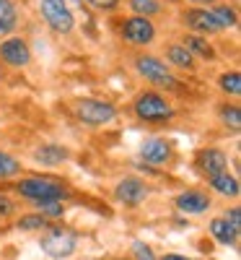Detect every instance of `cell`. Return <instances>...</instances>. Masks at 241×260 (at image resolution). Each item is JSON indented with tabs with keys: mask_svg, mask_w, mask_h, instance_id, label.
<instances>
[{
	"mask_svg": "<svg viewBox=\"0 0 241 260\" xmlns=\"http://www.w3.org/2000/svg\"><path fill=\"white\" fill-rule=\"evenodd\" d=\"M226 221H228L236 232H241V211H238V206H233L231 211H226Z\"/></svg>",
	"mask_w": 241,
	"mask_h": 260,
	"instance_id": "cell-28",
	"label": "cell"
},
{
	"mask_svg": "<svg viewBox=\"0 0 241 260\" xmlns=\"http://www.w3.org/2000/svg\"><path fill=\"white\" fill-rule=\"evenodd\" d=\"M161 260H189V257H184V255H174V252H171V255H164Z\"/></svg>",
	"mask_w": 241,
	"mask_h": 260,
	"instance_id": "cell-32",
	"label": "cell"
},
{
	"mask_svg": "<svg viewBox=\"0 0 241 260\" xmlns=\"http://www.w3.org/2000/svg\"><path fill=\"white\" fill-rule=\"evenodd\" d=\"M68 156H70V151L62 148V146H57V143H45V146H39V148L34 151V159H36L42 167H57V164H62V161H68Z\"/></svg>",
	"mask_w": 241,
	"mask_h": 260,
	"instance_id": "cell-14",
	"label": "cell"
},
{
	"mask_svg": "<svg viewBox=\"0 0 241 260\" xmlns=\"http://www.w3.org/2000/svg\"><path fill=\"white\" fill-rule=\"evenodd\" d=\"M16 6L11 3V0H0V31L3 29H13L16 26Z\"/></svg>",
	"mask_w": 241,
	"mask_h": 260,
	"instance_id": "cell-23",
	"label": "cell"
},
{
	"mask_svg": "<svg viewBox=\"0 0 241 260\" xmlns=\"http://www.w3.org/2000/svg\"><path fill=\"white\" fill-rule=\"evenodd\" d=\"M75 115L86 125H109L117 117V107L101 99H81L75 104Z\"/></svg>",
	"mask_w": 241,
	"mask_h": 260,
	"instance_id": "cell-5",
	"label": "cell"
},
{
	"mask_svg": "<svg viewBox=\"0 0 241 260\" xmlns=\"http://www.w3.org/2000/svg\"><path fill=\"white\" fill-rule=\"evenodd\" d=\"M135 71L158 89H177V78L166 68V62L156 55H138L135 57Z\"/></svg>",
	"mask_w": 241,
	"mask_h": 260,
	"instance_id": "cell-2",
	"label": "cell"
},
{
	"mask_svg": "<svg viewBox=\"0 0 241 260\" xmlns=\"http://www.w3.org/2000/svg\"><path fill=\"white\" fill-rule=\"evenodd\" d=\"M114 198H117L119 203L130 206V208H135V206H140V203L148 198V185L140 182L138 177H125V180H119V185L114 187Z\"/></svg>",
	"mask_w": 241,
	"mask_h": 260,
	"instance_id": "cell-8",
	"label": "cell"
},
{
	"mask_svg": "<svg viewBox=\"0 0 241 260\" xmlns=\"http://www.w3.org/2000/svg\"><path fill=\"white\" fill-rule=\"evenodd\" d=\"M13 211V203H11V198L8 195H0V216H8Z\"/></svg>",
	"mask_w": 241,
	"mask_h": 260,
	"instance_id": "cell-30",
	"label": "cell"
},
{
	"mask_svg": "<svg viewBox=\"0 0 241 260\" xmlns=\"http://www.w3.org/2000/svg\"><path fill=\"white\" fill-rule=\"evenodd\" d=\"M133 110H135V115L143 122H166L174 115L169 99L161 96L158 91H143V94H138Z\"/></svg>",
	"mask_w": 241,
	"mask_h": 260,
	"instance_id": "cell-1",
	"label": "cell"
},
{
	"mask_svg": "<svg viewBox=\"0 0 241 260\" xmlns=\"http://www.w3.org/2000/svg\"><path fill=\"white\" fill-rule=\"evenodd\" d=\"M86 3H91L94 8H101V11H112L119 6V0H86Z\"/></svg>",
	"mask_w": 241,
	"mask_h": 260,
	"instance_id": "cell-29",
	"label": "cell"
},
{
	"mask_svg": "<svg viewBox=\"0 0 241 260\" xmlns=\"http://www.w3.org/2000/svg\"><path fill=\"white\" fill-rule=\"evenodd\" d=\"M208 185L215 190V192H221L223 198H238V180L233 175H228V172H221V175H213L208 177Z\"/></svg>",
	"mask_w": 241,
	"mask_h": 260,
	"instance_id": "cell-15",
	"label": "cell"
},
{
	"mask_svg": "<svg viewBox=\"0 0 241 260\" xmlns=\"http://www.w3.org/2000/svg\"><path fill=\"white\" fill-rule=\"evenodd\" d=\"M166 57H169L171 65H177V68H192L194 65V57H192V52L184 45H169Z\"/></svg>",
	"mask_w": 241,
	"mask_h": 260,
	"instance_id": "cell-18",
	"label": "cell"
},
{
	"mask_svg": "<svg viewBox=\"0 0 241 260\" xmlns=\"http://www.w3.org/2000/svg\"><path fill=\"white\" fill-rule=\"evenodd\" d=\"M210 234H213L221 245H236V242H238V232H236L226 219H213V221H210Z\"/></svg>",
	"mask_w": 241,
	"mask_h": 260,
	"instance_id": "cell-17",
	"label": "cell"
},
{
	"mask_svg": "<svg viewBox=\"0 0 241 260\" xmlns=\"http://www.w3.org/2000/svg\"><path fill=\"white\" fill-rule=\"evenodd\" d=\"M174 203H177V208L182 213H187V216L205 213L210 208V198L203 190H184V192H179L177 198H174Z\"/></svg>",
	"mask_w": 241,
	"mask_h": 260,
	"instance_id": "cell-11",
	"label": "cell"
},
{
	"mask_svg": "<svg viewBox=\"0 0 241 260\" xmlns=\"http://www.w3.org/2000/svg\"><path fill=\"white\" fill-rule=\"evenodd\" d=\"M130 8H133V13L140 16V18H150V16L161 13L158 0H130Z\"/></svg>",
	"mask_w": 241,
	"mask_h": 260,
	"instance_id": "cell-21",
	"label": "cell"
},
{
	"mask_svg": "<svg viewBox=\"0 0 241 260\" xmlns=\"http://www.w3.org/2000/svg\"><path fill=\"white\" fill-rule=\"evenodd\" d=\"M184 47L192 52V57H203V60H215V50L208 39L197 37V34H187L184 37Z\"/></svg>",
	"mask_w": 241,
	"mask_h": 260,
	"instance_id": "cell-16",
	"label": "cell"
},
{
	"mask_svg": "<svg viewBox=\"0 0 241 260\" xmlns=\"http://www.w3.org/2000/svg\"><path fill=\"white\" fill-rule=\"evenodd\" d=\"M16 190L18 195H24L29 201H50V198L62 201L65 198V187L55 177H26L16 185Z\"/></svg>",
	"mask_w": 241,
	"mask_h": 260,
	"instance_id": "cell-3",
	"label": "cell"
},
{
	"mask_svg": "<svg viewBox=\"0 0 241 260\" xmlns=\"http://www.w3.org/2000/svg\"><path fill=\"white\" fill-rule=\"evenodd\" d=\"M21 172V161H16L11 154L0 151V180H8V177H16Z\"/></svg>",
	"mask_w": 241,
	"mask_h": 260,
	"instance_id": "cell-24",
	"label": "cell"
},
{
	"mask_svg": "<svg viewBox=\"0 0 241 260\" xmlns=\"http://www.w3.org/2000/svg\"><path fill=\"white\" fill-rule=\"evenodd\" d=\"M189 3H194V6H200V8H208L210 3H215V0H189Z\"/></svg>",
	"mask_w": 241,
	"mask_h": 260,
	"instance_id": "cell-31",
	"label": "cell"
},
{
	"mask_svg": "<svg viewBox=\"0 0 241 260\" xmlns=\"http://www.w3.org/2000/svg\"><path fill=\"white\" fill-rule=\"evenodd\" d=\"M0 60L6 65H13V68H24L31 60V52H29V45L21 37H11L0 45Z\"/></svg>",
	"mask_w": 241,
	"mask_h": 260,
	"instance_id": "cell-9",
	"label": "cell"
},
{
	"mask_svg": "<svg viewBox=\"0 0 241 260\" xmlns=\"http://www.w3.org/2000/svg\"><path fill=\"white\" fill-rule=\"evenodd\" d=\"M122 37H125V42H130V45L143 47V45H150V42L156 39V26H153L150 18L130 16L122 24Z\"/></svg>",
	"mask_w": 241,
	"mask_h": 260,
	"instance_id": "cell-7",
	"label": "cell"
},
{
	"mask_svg": "<svg viewBox=\"0 0 241 260\" xmlns=\"http://www.w3.org/2000/svg\"><path fill=\"white\" fill-rule=\"evenodd\" d=\"M210 16L215 18V24L221 29H228V26L238 24V16H236V11L231 6H215V8H210Z\"/></svg>",
	"mask_w": 241,
	"mask_h": 260,
	"instance_id": "cell-20",
	"label": "cell"
},
{
	"mask_svg": "<svg viewBox=\"0 0 241 260\" xmlns=\"http://www.w3.org/2000/svg\"><path fill=\"white\" fill-rule=\"evenodd\" d=\"M140 156L150 167H166L171 161V143L166 138H148L140 146Z\"/></svg>",
	"mask_w": 241,
	"mask_h": 260,
	"instance_id": "cell-10",
	"label": "cell"
},
{
	"mask_svg": "<svg viewBox=\"0 0 241 260\" xmlns=\"http://www.w3.org/2000/svg\"><path fill=\"white\" fill-rule=\"evenodd\" d=\"M0 78H3V73H0Z\"/></svg>",
	"mask_w": 241,
	"mask_h": 260,
	"instance_id": "cell-33",
	"label": "cell"
},
{
	"mask_svg": "<svg viewBox=\"0 0 241 260\" xmlns=\"http://www.w3.org/2000/svg\"><path fill=\"white\" fill-rule=\"evenodd\" d=\"M133 255H135V260H158L156 255H153V250L143 242H133Z\"/></svg>",
	"mask_w": 241,
	"mask_h": 260,
	"instance_id": "cell-27",
	"label": "cell"
},
{
	"mask_svg": "<svg viewBox=\"0 0 241 260\" xmlns=\"http://www.w3.org/2000/svg\"><path fill=\"white\" fill-rule=\"evenodd\" d=\"M184 21H187V26L194 34H215V31H221V26L215 24V18L210 16L208 8H192V11H187Z\"/></svg>",
	"mask_w": 241,
	"mask_h": 260,
	"instance_id": "cell-13",
	"label": "cell"
},
{
	"mask_svg": "<svg viewBox=\"0 0 241 260\" xmlns=\"http://www.w3.org/2000/svg\"><path fill=\"white\" fill-rule=\"evenodd\" d=\"M221 120H223L226 125H231V127H238V125H241V112H238V107H233V104L228 107V104H226L223 110H221Z\"/></svg>",
	"mask_w": 241,
	"mask_h": 260,
	"instance_id": "cell-26",
	"label": "cell"
},
{
	"mask_svg": "<svg viewBox=\"0 0 241 260\" xmlns=\"http://www.w3.org/2000/svg\"><path fill=\"white\" fill-rule=\"evenodd\" d=\"M218 83H221V89H223L226 94H231V96H238V94H241V76H238L236 71L223 73Z\"/></svg>",
	"mask_w": 241,
	"mask_h": 260,
	"instance_id": "cell-25",
	"label": "cell"
},
{
	"mask_svg": "<svg viewBox=\"0 0 241 260\" xmlns=\"http://www.w3.org/2000/svg\"><path fill=\"white\" fill-rule=\"evenodd\" d=\"M34 206H36V213H39V216H45L47 221H50V219H60V216L65 213V203L57 201V198H50V201H34Z\"/></svg>",
	"mask_w": 241,
	"mask_h": 260,
	"instance_id": "cell-19",
	"label": "cell"
},
{
	"mask_svg": "<svg viewBox=\"0 0 241 260\" xmlns=\"http://www.w3.org/2000/svg\"><path fill=\"white\" fill-rule=\"evenodd\" d=\"M18 229H24V232H36V229H47L50 221L45 219V216H39V213H26V216H21V219L16 221Z\"/></svg>",
	"mask_w": 241,
	"mask_h": 260,
	"instance_id": "cell-22",
	"label": "cell"
},
{
	"mask_svg": "<svg viewBox=\"0 0 241 260\" xmlns=\"http://www.w3.org/2000/svg\"><path fill=\"white\" fill-rule=\"evenodd\" d=\"M78 247V237L68 229H50L42 237V250L52 257H68Z\"/></svg>",
	"mask_w": 241,
	"mask_h": 260,
	"instance_id": "cell-6",
	"label": "cell"
},
{
	"mask_svg": "<svg viewBox=\"0 0 241 260\" xmlns=\"http://www.w3.org/2000/svg\"><path fill=\"white\" fill-rule=\"evenodd\" d=\"M39 13L47 21V26L57 34H70L75 26L73 11L68 8L65 0H39Z\"/></svg>",
	"mask_w": 241,
	"mask_h": 260,
	"instance_id": "cell-4",
	"label": "cell"
},
{
	"mask_svg": "<svg viewBox=\"0 0 241 260\" xmlns=\"http://www.w3.org/2000/svg\"><path fill=\"white\" fill-rule=\"evenodd\" d=\"M197 164H200V169L205 172L208 177L221 175V172H228V156H226V151H221V148H205V151H200Z\"/></svg>",
	"mask_w": 241,
	"mask_h": 260,
	"instance_id": "cell-12",
	"label": "cell"
}]
</instances>
